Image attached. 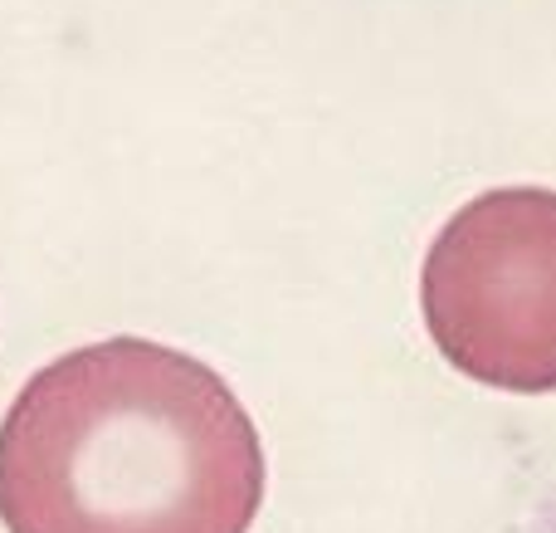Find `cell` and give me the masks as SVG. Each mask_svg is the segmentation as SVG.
Wrapping results in <instances>:
<instances>
[{"label": "cell", "mask_w": 556, "mask_h": 533, "mask_svg": "<svg viewBox=\"0 0 556 533\" xmlns=\"http://www.w3.org/2000/svg\"><path fill=\"white\" fill-rule=\"evenodd\" d=\"M264 446L215 368L147 338L64 352L0 421L5 533H250Z\"/></svg>", "instance_id": "cell-1"}, {"label": "cell", "mask_w": 556, "mask_h": 533, "mask_svg": "<svg viewBox=\"0 0 556 533\" xmlns=\"http://www.w3.org/2000/svg\"><path fill=\"white\" fill-rule=\"evenodd\" d=\"M434 348L498 392H556V191L503 186L459 206L420 274Z\"/></svg>", "instance_id": "cell-2"}]
</instances>
